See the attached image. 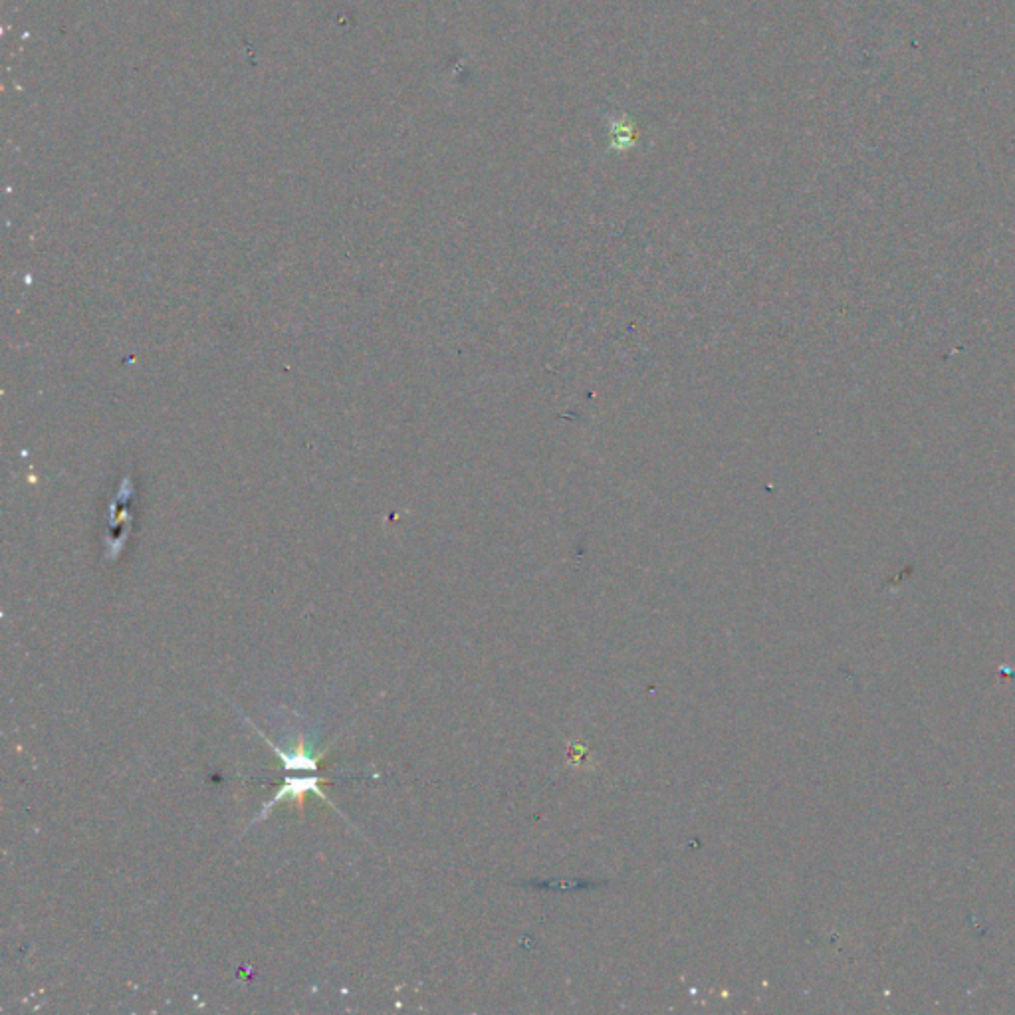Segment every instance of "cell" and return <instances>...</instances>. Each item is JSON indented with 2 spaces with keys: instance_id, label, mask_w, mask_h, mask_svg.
<instances>
[{
  "instance_id": "obj_1",
  "label": "cell",
  "mask_w": 1015,
  "mask_h": 1015,
  "mask_svg": "<svg viewBox=\"0 0 1015 1015\" xmlns=\"http://www.w3.org/2000/svg\"><path fill=\"white\" fill-rule=\"evenodd\" d=\"M324 784H328V780H326V778H286V782L282 784V788L274 793V797H272V799H268V801L264 803L262 813L258 815V819H256V821L264 819V817L270 813V809H272L276 803L284 801V799H294V801H296V805H298V809H300V813H302V811H304V805H306V797H308L310 793L320 795L324 801H328L330 805H334V803L328 799V795L322 791V786H324Z\"/></svg>"
},
{
  "instance_id": "obj_2",
  "label": "cell",
  "mask_w": 1015,
  "mask_h": 1015,
  "mask_svg": "<svg viewBox=\"0 0 1015 1015\" xmlns=\"http://www.w3.org/2000/svg\"><path fill=\"white\" fill-rule=\"evenodd\" d=\"M248 724H250V722H248ZM250 726H252V728H254V730L262 736V738H264V742L270 746V750H274V752L280 756V760H282V768H284V770H312V772H318V770H320V762H322V758L326 756V752H328V750H324V752H320L318 756H314V754H310V752H308L306 742H304V736H300V738H298V746H296V750H294V752H284V750H282V748H278L274 742H270V738H268V736H264V732H262V730H258L254 724H250Z\"/></svg>"
}]
</instances>
